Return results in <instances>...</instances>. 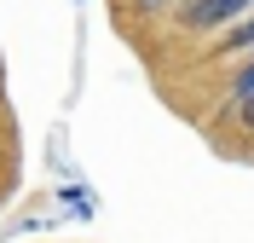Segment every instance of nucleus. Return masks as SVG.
I'll return each instance as SVG.
<instances>
[{"label": "nucleus", "mask_w": 254, "mask_h": 243, "mask_svg": "<svg viewBox=\"0 0 254 243\" xmlns=\"http://www.w3.org/2000/svg\"><path fill=\"white\" fill-rule=\"evenodd\" d=\"M225 47H254V6L237 17V29H231V41H225Z\"/></svg>", "instance_id": "f03ea898"}, {"label": "nucleus", "mask_w": 254, "mask_h": 243, "mask_svg": "<svg viewBox=\"0 0 254 243\" xmlns=\"http://www.w3.org/2000/svg\"><path fill=\"white\" fill-rule=\"evenodd\" d=\"M249 6L254 0H196V6H190V23H196V29H220V23H237Z\"/></svg>", "instance_id": "f257e3e1"}]
</instances>
